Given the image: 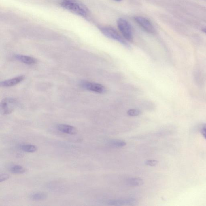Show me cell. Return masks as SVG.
<instances>
[{"label": "cell", "mask_w": 206, "mask_h": 206, "mask_svg": "<svg viewBox=\"0 0 206 206\" xmlns=\"http://www.w3.org/2000/svg\"><path fill=\"white\" fill-rule=\"evenodd\" d=\"M115 1H122V0H115Z\"/></svg>", "instance_id": "21"}, {"label": "cell", "mask_w": 206, "mask_h": 206, "mask_svg": "<svg viewBox=\"0 0 206 206\" xmlns=\"http://www.w3.org/2000/svg\"><path fill=\"white\" fill-rule=\"evenodd\" d=\"M126 143L124 141L122 140H114L111 141L110 145L112 147L116 148H122L126 145Z\"/></svg>", "instance_id": "15"}, {"label": "cell", "mask_w": 206, "mask_h": 206, "mask_svg": "<svg viewBox=\"0 0 206 206\" xmlns=\"http://www.w3.org/2000/svg\"><path fill=\"white\" fill-rule=\"evenodd\" d=\"M81 86L86 90L95 93H103L106 92L105 87L98 83L84 81L82 82Z\"/></svg>", "instance_id": "5"}, {"label": "cell", "mask_w": 206, "mask_h": 206, "mask_svg": "<svg viewBox=\"0 0 206 206\" xmlns=\"http://www.w3.org/2000/svg\"><path fill=\"white\" fill-rule=\"evenodd\" d=\"M141 114V111L138 109H130L127 111L128 115L131 116H138Z\"/></svg>", "instance_id": "16"}, {"label": "cell", "mask_w": 206, "mask_h": 206, "mask_svg": "<svg viewBox=\"0 0 206 206\" xmlns=\"http://www.w3.org/2000/svg\"><path fill=\"white\" fill-rule=\"evenodd\" d=\"M47 197V195L45 193L42 192H35L31 194L29 198L31 200L41 201L44 200Z\"/></svg>", "instance_id": "11"}, {"label": "cell", "mask_w": 206, "mask_h": 206, "mask_svg": "<svg viewBox=\"0 0 206 206\" xmlns=\"http://www.w3.org/2000/svg\"><path fill=\"white\" fill-rule=\"evenodd\" d=\"M101 33L108 38L118 41L128 48L131 46L127 42L120 36L115 29L111 27H103L99 28Z\"/></svg>", "instance_id": "2"}, {"label": "cell", "mask_w": 206, "mask_h": 206, "mask_svg": "<svg viewBox=\"0 0 206 206\" xmlns=\"http://www.w3.org/2000/svg\"><path fill=\"white\" fill-rule=\"evenodd\" d=\"M10 177V175L7 173H1L0 175V182H2L7 180Z\"/></svg>", "instance_id": "18"}, {"label": "cell", "mask_w": 206, "mask_h": 206, "mask_svg": "<svg viewBox=\"0 0 206 206\" xmlns=\"http://www.w3.org/2000/svg\"><path fill=\"white\" fill-rule=\"evenodd\" d=\"M20 149L27 153H32L37 151V148L34 145L31 144H24L20 146Z\"/></svg>", "instance_id": "13"}, {"label": "cell", "mask_w": 206, "mask_h": 206, "mask_svg": "<svg viewBox=\"0 0 206 206\" xmlns=\"http://www.w3.org/2000/svg\"><path fill=\"white\" fill-rule=\"evenodd\" d=\"M14 57L16 59L27 65L35 64L37 61V60L34 58L22 55H16Z\"/></svg>", "instance_id": "10"}, {"label": "cell", "mask_w": 206, "mask_h": 206, "mask_svg": "<svg viewBox=\"0 0 206 206\" xmlns=\"http://www.w3.org/2000/svg\"><path fill=\"white\" fill-rule=\"evenodd\" d=\"M202 31H203L204 33H206V28H203V29H202Z\"/></svg>", "instance_id": "20"}, {"label": "cell", "mask_w": 206, "mask_h": 206, "mask_svg": "<svg viewBox=\"0 0 206 206\" xmlns=\"http://www.w3.org/2000/svg\"><path fill=\"white\" fill-rule=\"evenodd\" d=\"M61 5L70 12L82 17H87L89 14L88 8L78 0H61Z\"/></svg>", "instance_id": "1"}, {"label": "cell", "mask_w": 206, "mask_h": 206, "mask_svg": "<svg viewBox=\"0 0 206 206\" xmlns=\"http://www.w3.org/2000/svg\"><path fill=\"white\" fill-rule=\"evenodd\" d=\"M56 128L59 131L67 134L75 135L78 131L75 127L67 124H59L57 125Z\"/></svg>", "instance_id": "8"}, {"label": "cell", "mask_w": 206, "mask_h": 206, "mask_svg": "<svg viewBox=\"0 0 206 206\" xmlns=\"http://www.w3.org/2000/svg\"><path fill=\"white\" fill-rule=\"evenodd\" d=\"M127 183L131 186H138L143 184L144 182L143 179L139 177H134L130 178L128 180Z\"/></svg>", "instance_id": "14"}, {"label": "cell", "mask_w": 206, "mask_h": 206, "mask_svg": "<svg viewBox=\"0 0 206 206\" xmlns=\"http://www.w3.org/2000/svg\"><path fill=\"white\" fill-rule=\"evenodd\" d=\"M134 19L136 22L145 31L150 33H154L155 32L154 26L145 18L141 16H137L135 17Z\"/></svg>", "instance_id": "6"}, {"label": "cell", "mask_w": 206, "mask_h": 206, "mask_svg": "<svg viewBox=\"0 0 206 206\" xmlns=\"http://www.w3.org/2000/svg\"><path fill=\"white\" fill-rule=\"evenodd\" d=\"M136 203V201L134 199H111L107 202L109 205L113 206L131 205H134Z\"/></svg>", "instance_id": "7"}, {"label": "cell", "mask_w": 206, "mask_h": 206, "mask_svg": "<svg viewBox=\"0 0 206 206\" xmlns=\"http://www.w3.org/2000/svg\"><path fill=\"white\" fill-rule=\"evenodd\" d=\"M25 76L23 75L18 76L16 78L1 82V85L3 87H12L19 84L23 81L25 79Z\"/></svg>", "instance_id": "9"}, {"label": "cell", "mask_w": 206, "mask_h": 206, "mask_svg": "<svg viewBox=\"0 0 206 206\" xmlns=\"http://www.w3.org/2000/svg\"><path fill=\"white\" fill-rule=\"evenodd\" d=\"M117 25L120 31L128 41H133V37L131 25L129 22L123 18L117 20Z\"/></svg>", "instance_id": "3"}, {"label": "cell", "mask_w": 206, "mask_h": 206, "mask_svg": "<svg viewBox=\"0 0 206 206\" xmlns=\"http://www.w3.org/2000/svg\"><path fill=\"white\" fill-rule=\"evenodd\" d=\"M17 105L16 99L11 98L3 99L1 103V112L3 115L10 114L14 111Z\"/></svg>", "instance_id": "4"}, {"label": "cell", "mask_w": 206, "mask_h": 206, "mask_svg": "<svg viewBox=\"0 0 206 206\" xmlns=\"http://www.w3.org/2000/svg\"><path fill=\"white\" fill-rule=\"evenodd\" d=\"M10 171L12 173L16 174H22L25 173L26 169L21 165H16L10 167Z\"/></svg>", "instance_id": "12"}, {"label": "cell", "mask_w": 206, "mask_h": 206, "mask_svg": "<svg viewBox=\"0 0 206 206\" xmlns=\"http://www.w3.org/2000/svg\"><path fill=\"white\" fill-rule=\"evenodd\" d=\"M201 133L206 139V124H203L201 128Z\"/></svg>", "instance_id": "19"}, {"label": "cell", "mask_w": 206, "mask_h": 206, "mask_svg": "<svg viewBox=\"0 0 206 206\" xmlns=\"http://www.w3.org/2000/svg\"><path fill=\"white\" fill-rule=\"evenodd\" d=\"M158 161L156 160H146L145 162V164L146 165H149V166H155L158 164Z\"/></svg>", "instance_id": "17"}]
</instances>
